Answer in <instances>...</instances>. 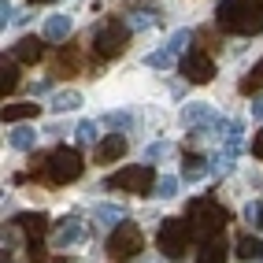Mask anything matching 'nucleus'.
<instances>
[{
	"mask_svg": "<svg viewBox=\"0 0 263 263\" xmlns=\"http://www.w3.org/2000/svg\"><path fill=\"white\" fill-rule=\"evenodd\" d=\"M67 33H71V15H48L45 41H67Z\"/></svg>",
	"mask_w": 263,
	"mask_h": 263,
	"instance_id": "nucleus-17",
	"label": "nucleus"
},
{
	"mask_svg": "<svg viewBox=\"0 0 263 263\" xmlns=\"http://www.w3.org/2000/svg\"><path fill=\"white\" fill-rule=\"evenodd\" d=\"M74 241H82V222L74 215L60 219L56 226H52V245H56V249H67V245H74Z\"/></svg>",
	"mask_w": 263,
	"mask_h": 263,
	"instance_id": "nucleus-11",
	"label": "nucleus"
},
{
	"mask_svg": "<svg viewBox=\"0 0 263 263\" xmlns=\"http://www.w3.org/2000/svg\"><path fill=\"white\" fill-rule=\"evenodd\" d=\"M241 134H245L241 122H230V130L222 134V137H226V148H230V152H241Z\"/></svg>",
	"mask_w": 263,
	"mask_h": 263,
	"instance_id": "nucleus-31",
	"label": "nucleus"
},
{
	"mask_svg": "<svg viewBox=\"0 0 263 263\" xmlns=\"http://www.w3.org/2000/svg\"><path fill=\"white\" fill-rule=\"evenodd\" d=\"M215 19L226 33H241V37H252L263 30V0H222Z\"/></svg>",
	"mask_w": 263,
	"mask_h": 263,
	"instance_id": "nucleus-1",
	"label": "nucleus"
},
{
	"mask_svg": "<svg viewBox=\"0 0 263 263\" xmlns=\"http://www.w3.org/2000/svg\"><path fill=\"white\" fill-rule=\"evenodd\" d=\"M148 160H167V156H171V145L167 141H156V145H148Z\"/></svg>",
	"mask_w": 263,
	"mask_h": 263,
	"instance_id": "nucleus-35",
	"label": "nucleus"
},
{
	"mask_svg": "<svg viewBox=\"0 0 263 263\" xmlns=\"http://www.w3.org/2000/svg\"><path fill=\"white\" fill-rule=\"evenodd\" d=\"M193 222V237H200V241H212L222 234V226L230 222V212H226L222 204H215V197H197L189 204V215Z\"/></svg>",
	"mask_w": 263,
	"mask_h": 263,
	"instance_id": "nucleus-3",
	"label": "nucleus"
},
{
	"mask_svg": "<svg viewBox=\"0 0 263 263\" xmlns=\"http://www.w3.org/2000/svg\"><path fill=\"white\" fill-rule=\"evenodd\" d=\"M182 126H189V130L215 126V108L212 104H185L182 108Z\"/></svg>",
	"mask_w": 263,
	"mask_h": 263,
	"instance_id": "nucleus-9",
	"label": "nucleus"
},
{
	"mask_svg": "<svg viewBox=\"0 0 263 263\" xmlns=\"http://www.w3.org/2000/svg\"><path fill=\"white\" fill-rule=\"evenodd\" d=\"M15 226L23 230L26 241H41L45 230H48V215H41V212H23L19 219H15Z\"/></svg>",
	"mask_w": 263,
	"mask_h": 263,
	"instance_id": "nucleus-10",
	"label": "nucleus"
},
{
	"mask_svg": "<svg viewBox=\"0 0 263 263\" xmlns=\"http://www.w3.org/2000/svg\"><path fill=\"white\" fill-rule=\"evenodd\" d=\"M252 152H256V156H259V160H263V130L256 134V141H252Z\"/></svg>",
	"mask_w": 263,
	"mask_h": 263,
	"instance_id": "nucleus-37",
	"label": "nucleus"
},
{
	"mask_svg": "<svg viewBox=\"0 0 263 263\" xmlns=\"http://www.w3.org/2000/svg\"><path fill=\"white\" fill-rule=\"evenodd\" d=\"M126 23H130V30H148V26L156 23V11L137 8V11H130V15H126Z\"/></svg>",
	"mask_w": 263,
	"mask_h": 263,
	"instance_id": "nucleus-27",
	"label": "nucleus"
},
{
	"mask_svg": "<svg viewBox=\"0 0 263 263\" xmlns=\"http://www.w3.org/2000/svg\"><path fill=\"white\" fill-rule=\"evenodd\" d=\"M237 259H241V263H256V259H263V241L241 234V241H237Z\"/></svg>",
	"mask_w": 263,
	"mask_h": 263,
	"instance_id": "nucleus-18",
	"label": "nucleus"
},
{
	"mask_svg": "<svg viewBox=\"0 0 263 263\" xmlns=\"http://www.w3.org/2000/svg\"><path fill=\"white\" fill-rule=\"evenodd\" d=\"M208 171H212V160H204V156H197V152H189L182 160V178L185 182H200Z\"/></svg>",
	"mask_w": 263,
	"mask_h": 263,
	"instance_id": "nucleus-13",
	"label": "nucleus"
},
{
	"mask_svg": "<svg viewBox=\"0 0 263 263\" xmlns=\"http://www.w3.org/2000/svg\"><path fill=\"white\" fill-rule=\"evenodd\" d=\"M26 256H30V263H45L48 259V252H45L41 241H26Z\"/></svg>",
	"mask_w": 263,
	"mask_h": 263,
	"instance_id": "nucleus-33",
	"label": "nucleus"
},
{
	"mask_svg": "<svg viewBox=\"0 0 263 263\" xmlns=\"http://www.w3.org/2000/svg\"><path fill=\"white\" fill-rule=\"evenodd\" d=\"M252 115H256V119H259V122H263V97H259V100H256V104H252Z\"/></svg>",
	"mask_w": 263,
	"mask_h": 263,
	"instance_id": "nucleus-38",
	"label": "nucleus"
},
{
	"mask_svg": "<svg viewBox=\"0 0 263 263\" xmlns=\"http://www.w3.org/2000/svg\"><path fill=\"white\" fill-rule=\"evenodd\" d=\"M126 41H130V23L119 19V15H108V19H100L89 33V48L97 60H115L126 52Z\"/></svg>",
	"mask_w": 263,
	"mask_h": 263,
	"instance_id": "nucleus-2",
	"label": "nucleus"
},
{
	"mask_svg": "<svg viewBox=\"0 0 263 263\" xmlns=\"http://www.w3.org/2000/svg\"><path fill=\"white\" fill-rule=\"evenodd\" d=\"M30 4H52V0H30Z\"/></svg>",
	"mask_w": 263,
	"mask_h": 263,
	"instance_id": "nucleus-39",
	"label": "nucleus"
},
{
	"mask_svg": "<svg viewBox=\"0 0 263 263\" xmlns=\"http://www.w3.org/2000/svg\"><path fill=\"white\" fill-rule=\"evenodd\" d=\"M245 222H249L252 230H263V204H259V200L245 204Z\"/></svg>",
	"mask_w": 263,
	"mask_h": 263,
	"instance_id": "nucleus-29",
	"label": "nucleus"
},
{
	"mask_svg": "<svg viewBox=\"0 0 263 263\" xmlns=\"http://www.w3.org/2000/svg\"><path fill=\"white\" fill-rule=\"evenodd\" d=\"M145 63L156 67V71H167V67H174V52H171V48H156V52H148V56H145Z\"/></svg>",
	"mask_w": 263,
	"mask_h": 263,
	"instance_id": "nucleus-26",
	"label": "nucleus"
},
{
	"mask_svg": "<svg viewBox=\"0 0 263 263\" xmlns=\"http://www.w3.org/2000/svg\"><path fill=\"white\" fill-rule=\"evenodd\" d=\"M189 41H193V33H189V30H178V33H174V37L167 41V48L174 52V56H182V52L189 48Z\"/></svg>",
	"mask_w": 263,
	"mask_h": 263,
	"instance_id": "nucleus-30",
	"label": "nucleus"
},
{
	"mask_svg": "<svg viewBox=\"0 0 263 263\" xmlns=\"http://www.w3.org/2000/svg\"><path fill=\"white\" fill-rule=\"evenodd\" d=\"M212 171H215V174H230V171H234V152H230V148L219 152L215 160H212Z\"/></svg>",
	"mask_w": 263,
	"mask_h": 263,
	"instance_id": "nucleus-32",
	"label": "nucleus"
},
{
	"mask_svg": "<svg viewBox=\"0 0 263 263\" xmlns=\"http://www.w3.org/2000/svg\"><path fill=\"white\" fill-rule=\"evenodd\" d=\"M130 122H134V119H130L126 111H111V115H108V126H115V130H130Z\"/></svg>",
	"mask_w": 263,
	"mask_h": 263,
	"instance_id": "nucleus-34",
	"label": "nucleus"
},
{
	"mask_svg": "<svg viewBox=\"0 0 263 263\" xmlns=\"http://www.w3.org/2000/svg\"><path fill=\"white\" fill-rule=\"evenodd\" d=\"M82 171H85V160H82V152L78 148H67V145H60L56 152H48V160H45V178L52 182V185H67V182H74V178H82Z\"/></svg>",
	"mask_w": 263,
	"mask_h": 263,
	"instance_id": "nucleus-4",
	"label": "nucleus"
},
{
	"mask_svg": "<svg viewBox=\"0 0 263 263\" xmlns=\"http://www.w3.org/2000/svg\"><path fill=\"white\" fill-rule=\"evenodd\" d=\"M15 63H19L15 56H11V60H8V56L0 60V93H4V97L19 89V67H15Z\"/></svg>",
	"mask_w": 263,
	"mask_h": 263,
	"instance_id": "nucleus-14",
	"label": "nucleus"
},
{
	"mask_svg": "<svg viewBox=\"0 0 263 263\" xmlns=\"http://www.w3.org/2000/svg\"><path fill=\"white\" fill-rule=\"evenodd\" d=\"M156 241H160V252L167 259H182L189 252V245H193V222L189 219H163Z\"/></svg>",
	"mask_w": 263,
	"mask_h": 263,
	"instance_id": "nucleus-5",
	"label": "nucleus"
},
{
	"mask_svg": "<svg viewBox=\"0 0 263 263\" xmlns=\"http://www.w3.org/2000/svg\"><path fill=\"white\" fill-rule=\"evenodd\" d=\"M74 74V71H82V56H78V52L74 48H63L60 52V56H56V74Z\"/></svg>",
	"mask_w": 263,
	"mask_h": 263,
	"instance_id": "nucleus-24",
	"label": "nucleus"
},
{
	"mask_svg": "<svg viewBox=\"0 0 263 263\" xmlns=\"http://www.w3.org/2000/svg\"><path fill=\"white\" fill-rule=\"evenodd\" d=\"M8 141H11V148H19V152H30L33 145H37V134H33L30 126H15Z\"/></svg>",
	"mask_w": 263,
	"mask_h": 263,
	"instance_id": "nucleus-22",
	"label": "nucleus"
},
{
	"mask_svg": "<svg viewBox=\"0 0 263 263\" xmlns=\"http://www.w3.org/2000/svg\"><path fill=\"white\" fill-rule=\"evenodd\" d=\"M156 171L148 163H134V167H122L119 174H108L104 178V185L108 189H126V193H137V197H152V189H156Z\"/></svg>",
	"mask_w": 263,
	"mask_h": 263,
	"instance_id": "nucleus-6",
	"label": "nucleus"
},
{
	"mask_svg": "<svg viewBox=\"0 0 263 263\" xmlns=\"http://www.w3.org/2000/svg\"><path fill=\"white\" fill-rule=\"evenodd\" d=\"M74 137H78L82 145H100V141H97V137H100V126H97L93 119H85V122H78V130H74Z\"/></svg>",
	"mask_w": 263,
	"mask_h": 263,
	"instance_id": "nucleus-25",
	"label": "nucleus"
},
{
	"mask_svg": "<svg viewBox=\"0 0 263 263\" xmlns=\"http://www.w3.org/2000/svg\"><path fill=\"white\" fill-rule=\"evenodd\" d=\"M41 104H4V122H23V119H33Z\"/></svg>",
	"mask_w": 263,
	"mask_h": 263,
	"instance_id": "nucleus-21",
	"label": "nucleus"
},
{
	"mask_svg": "<svg viewBox=\"0 0 263 263\" xmlns=\"http://www.w3.org/2000/svg\"><path fill=\"white\" fill-rule=\"evenodd\" d=\"M41 56H45V41H37V37H23L15 45V60L19 63H37Z\"/></svg>",
	"mask_w": 263,
	"mask_h": 263,
	"instance_id": "nucleus-15",
	"label": "nucleus"
},
{
	"mask_svg": "<svg viewBox=\"0 0 263 263\" xmlns=\"http://www.w3.org/2000/svg\"><path fill=\"white\" fill-rule=\"evenodd\" d=\"M82 108V93L78 89H60L52 97V111H78Z\"/></svg>",
	"mask_w": 263,
	"mask_h": 263,
	"instance_id": "nucleus-19",
	"label": "nucleus"
},
{
	"mask_svg": "<svg viewBox=\"0 0 263 263\" xmlns=\"http://www.w3.org/2000/svg\"><path fill=\"white\" fill-rule=\"evenodd\" d=\"M182 74H185V82H193V85L212 82V78H215V56H212V52H204V48L185 52V56H182Z\"/></svg>",
	"mask_w": 263,
	"mask_h": 263,
	"instance_id": "nucleus-8",
	"label": "nucleus"
},
{
	"mask_svg": "<svg viewBox=\"0 0 263 263\" xmlns=\"http://www.w3.org/2000/svg\"><path fill=\"white\" fill-rule=\"evenodd\" d=\"M97 222L100 226H119V222H126V212L122 208H115V204H97Z\"/></svg>",
	"mask_w": 263,
	"mask_h": 263,
	"instance_id": "nucleus-20",
	"label": "nucleus"
},
{
	"mask_svg": "<svg viewBox=\"0 0 263 263\" xmlns=\"http://www.w3.org/2000/svg\"><path fill=\"white\" fill-rule=\"evenodd\" d=\"M259 89H263V56L256 60L252 71L241 78V93H249V97H252V93H259Z\"/></svg>",
	"mask_w": 263,
	"mask_h": 263,
	"instance_id": "nucleus-23",
	"label": "nucleus"
},
{
	"mask_svg": "<svg viewBox=\"0 0 263 263\" xmlns=\"http://www.w3.org/2000/svg\"><path fill=\"white\" fill-rule=\"evenodd\" d=\"M156 197H160V200H171V197H178V178L163 174V178L156 182Z\"/></svg>",
	"mask_w": 263,
	"mask_h": 263,
	"instance_id": "nucleus-28",
	"label": "nucleus"
},
{
	"mask_svg": "<svg viewBox=\"0 0 263 263\" xmlns=\"http://www.w3.org/2000/svg\"><path fill=\"white\" fill-rule=\"evenodd\" d=\"M141 249H145V234H141L137 222H119L108 237V256L111 259H134V256H141Z\"/></svg>",
	"mask_w": 263,
	"mask_h": 263,
	"instance_id": "nucleus-7",
	"label": "nucleus"
},
{
	"mask_svg": "<svg viewBox=\"0 0 263 263\" xmlns=\"http://www.w3.org/2000/svg\"><path fill=\"white\" fill-rule=\"evenodd\" d=\"M15 15H19V11L11 8V0H0V23H4V26L15 23Z\"/></svg>",
	"mask_w": 263,
	"mask_h": 263,
	"instance_id": "nucleus-36",
	"label": "nucleus"
},
{
	"mask_svg": "<svg viewBox=\"0 0 263 263\" xmlns=\"http://www.w3.org/2000/svg\"><path fill=\"white\" fill-rule=\"evenodd\" d=\"M197 263H226V241H222V237L204 241L200 252H197Z\"/></svg>",
	"mask_w": 263,
	"mask_h": 263,
	"instance_id": "nucleus-16",
	"label": "nucleus"
},
{
	"mask_svg": "<svg viewBox=\"0 0 263 263\" xmlns=\"http://www.w3.org/2000/svg\"><path fill=\"white\" fill-rule=\"evenodd\" d=\"M119 156H126V134H108L97 145V163H115Z\"/></svg>",
	"mask_w": 263,
	"mask_h": 263,
	"instance_id": "nucleus-12",
	"label": "nucleus"
}]
</instances>
